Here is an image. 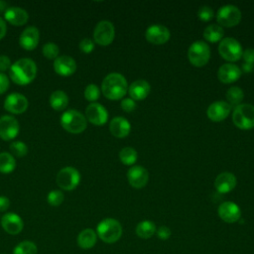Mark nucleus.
I'll return each instance as SVG.
<instances>
[{"instance_id":"46","label":"nucleus","mask_w":254,"mask_h":254,"mask_svg":"<svg viewBox=\"0 0 254 254\" xmlns=\"http://www.w3.org/2000/svg\"><path fill=\"white\" fill-rule=\"evenodd\" d=\"M6 30H7V26L5 21L0 18V40L4 38V36L6 35Z\"/></svg>"},{"instance_id":"5","label":"nucleus","mask_w":254,"mask_h":254,"mask_svg":"<svg viewBox=\"0 0 254 254\" xmlns=\"http://www.w3.org/2000/svg\"><path fill=\"white\" fill-rule=\"evenodd\" d=\"M232 121L236 127L243 130L254 128V106L251 104H239L234 108Z\"/></svg>"},{"instance_id":"13","label":"nucleus","mask_w":254,"mask_h":254,"mask_svg":"<svg viewBox=\"0 0 254 254\" xmlns=\"http://www.w3.org/2000/svg\"><path fill=\"white\" fill-rule=\"evenodd\" d=\"M85 118L92 124L101 126L107 122L108 112L104 106L99 103H90L85 108Z\"/></svg>"},{"instance_id":"44","label":"nucleus","mask_w":254,"mask_h":254,"mask_svg":"<svg viewBox=\"0 0 254 254\" xmlns=\"http://www.w3.org/2000/svg\"><path fill=\"white\" fill-rule=\"evenodd\" d=\"M10 66H11L10 59L5 55H1L0 56V71H5L8 68H10Z\"/></svg>"},{"instance_id":"32","label":"nucleus","mask_w":254,"mask_h":254,"mask_svg":"<svg viewBox=\"0 0 254 254\" xmlns=\"http://www.w3.org/2000/svg\"><path fill=\"white\" fill-rule=\"evenodd\" d=\"M137 156L138 155H137L136 150L132 147H125L119 153L120 161L124 165H127V166L133 165L137 160Z\"/></svg>"},{"instance_id":"14","label":"nucleus","mask_w":254,"mask_h":254,"mask_svg":"<svg viewBox=\"0 0 254 254\" xmlns=\"http://www.w3.org/2000/svg\"><path fill=\"white\" fill-rule=\"evenodd\" d=\"M170 31L163 25H152L145 32V38L154 45H162L169 41Z\"/></svg>"},{"instance_id":"26","label":"nucleus","mask_w":254,"mask_h":254,"mask_svg":"<svg viewBox=\"0 0 254 254\" xmlns=\"http://www.w3.org/2000/svg\"><path fill=\"white\" fill-rule=\"evenodd\" d=\"M96 240H97V234L91 228L83 229L81 232H79L76 238L77 245L82 249L92 248L95 245Z\"/></svg>"},{"instance_id":"7","label":"nucleus","mask_w":254,"mask_h":254,"mask_svg":"<svg viewBox=\"0 0 254 254\" xmlns=\"http://www.w3.org/2000/svg\"><path fill=\"white\" fill-rule=\"evenodd\" d=\"M56 182L62 190H72L80 182V174L73 167H65L58 173Z\"/></svg>"},{"instance_id":"12","label":"nucleus","mask_w":254,"mask_h":254,"mask_svg":"<svg viewBox=\"0 0 254 254\" xmlns=\"http://www.w3.org/2000/svg\"><path fill=\"white\" fill-rule=\"evenodd\" d=\"M4 108L13 114H21L27 110L28 100L23 94L14 92L5 98Z\"/></svg>"},{"instance_id":"48","label":"nucleus","mask_w":254,"mask_h":254,"mask_svg":"<svg viewBox=\"0 0 254 254\" xmlns=\"http://www.w3.org/2000/svg\"><path fill=\"white\" fill-rule=\"evenodd\" d=\"M6 6H7V3H6V2H4V1H1V0H0V12H3L4 10L6 11V10H7Z\"/></svg>"},{"instance_id":"11","label":"nucleus","mask_w":254,"mask_h":254,"mask_svg":"<svg viewBox=\"0 0 254 254\" xmlns=\"http://www.w3.org/2000/svg\"><path fill=\"white\" fill-rule=\"evenodd\" d=\"M19 129V123L13 116L3 115L0 117V138L4 141H10L16 138Z\"/></svg>"},{"instance_id":"31","label":"nucleus","mask_w":254,"mask_h":254,"mask_svg":"<svg viewBox=\"0 0 254 254\" xmlns=\"http://www.w3.org/2000/svg\"><path fill=\"white\" fill-rule=\"evenodd\" d=\"M38 248L37 245L29 240L20 242L14 247L13 254H37Z\"/></svg>"},{"instance_id":"22","label":"nucleus","mask_w":254,"mask_h":254,"mask_svg":"<svg viewBox=\"0 0 254 254\" xmlns=\"http://www.w3.org/2000/svg\"><path fill=\"white\" fill-rule=\"evenodd\" d=\"M215 189L218 192L227 193L231 191L236 186V178L229 172H223L219 174L214 181Z\"/></svg>"},{"instance_id":"4","label":"nucleus","mask_w":254,"mask_h":254,"mask_svg":"<svg viewBox=\"0 0 254 254\" xmlns=\"http://www.w3.org/2000/svg\"><path fill=\"white\" fill-rule=\"evenodd\" d=\"M86 118L75 109H69L64 112L61 116L62 127L72 134L83 132L86 128Z\"/></svg>"},{"instance_id":"19","label":"nucleus","mask_w":254,"mask_h":254,"mask_svg":"<svg viewBox=\"0 0 254 254\" xmlns=\"http://www.w3.org/2000/svg\"><path fill=\"white\" fill-rule=\"evenodd\" d=\"M40 40V32L36 27H28L26 28L19 38L20 46L27 51L35 50L39 44Z\"/></svg>"},{"instance_id":"10","label":"nucleus","mask_w":254,"mask_h":254,"mask_svg":"<svg viewBox=\"0 0 254 254\" xmlns=\"http://www.w3.org/2000/svg\"><path fill=\"white\" fill-rule=\"evenodd\" d=\"M115 36V29L111 22L103 20L100 21L93 32V39L95 43L100 46H108L110 45Z\"/></svg>"},{"instance_id":"1","label":"nucleus","mask_w":254,"mask_h":254,"mask_svg":"<svg viewBox=\"0 0 254 254\" xmlns=\"http://www.w3.org/2000/svg\"><path fill=\"white\" fill-rule=\"evenodd\" d=\"M37 74V65L31 59H20L11 64L9 76L13 82L26 85L32 82Z\"/></svg>"},{"instance_id":"40","label":"nucleus","mask_w":254,"mask_h":254,"mask_svg":"<svg viewBox=\"0 0 254 254\" xmlns=\"http://www.w3.org/2000/svg\"><path fill=\"white\" fill-rule=\"evenodd\" d=\"M121 108L125 112H132V111H134L135 108H136L135 100H133L132 98H124L121 101Z\"/></svg>"},{"instance_id":"36","label":"nucleus","mask_w":254,"mask_h":254,"mask_svg":"<svg viewBox=\"0 0 254 254\" xmlns=\"http://www.w3.org/2000/svg\"><path fill=\"white\" fill-rule=\"evenodd\" d=\"M64 199V193L58 190H51L47 196V200L52 206H59L60 204H62Z\"/></svg>"},{"instance_id":"45","label":"nucleus","mask_w":254,"mask_h":254,"mask_svg":"<svg viewBox=\"0 0 254 254\" xmlns=\"http://www.w3.org/2000/svg\"><path fill=\"white\" fill-rule=\"evenodd\" d=\"M10 206V200L5 195H0V211H5Z\"/></svg>"},{"instance_id":"24","label":"nucleus","mask_w":254,"mask_h":254,"mask_svg":"<svg viewBox=\"0 0 254 254\" xmlns=\"http://www.w3.org/2000/svg\"><path fill=\"white\" fill-rule=\"evenodd\" d=\"M150 84L144 79H137L128 87L129 95L133 100H143L150 93Z\"/></svg>"},{"instance_id":"27","label":"nucleus","mask_w":254,"mask_h":254,"mask_svg":"<svg viewBox=\"0 0 254 254\" xmlns=\"http://www.w3.org/2000/svg\"><path fill=\"white\" fill-rule=\"evenodd\" d=\"M50 104L56 111H62L67 106L68 97L63 90H56L50 96Z\"/></svg>"},{"instance_id":"29","label":"nucleus","mask_w":254,"mask_h":254,"mask_svg":"<svg viewBox=\"0 0 254 254\" xmlns=\"http://www.w3.org/2000/svg\"><path fill=\"white\" fill-rule=\"evenodd\" d=\"M16 168V161L13 155L8 152L0 153V173L9 174Z\"/></svg>"},{"instance_id":"39","label":"nucleus","mask_w":254,"mask_h":254,"mask_svg":"<svg viewBox=\"0 0 254 254\" xmlns=\"http://www.w3.org/2000/svg\"><path fill=\"white\" fill-rule=\"evenodd\" d=\"M78 47H79V50L81 52H83L84 54H89L94 49V43L92 40H90L88 38H84L80 41Z\"/></svg>"},{"instance_id":"33","label":"nucleus","mask_w":254,"mask_h":254,"mask_svg":"<svg viewBox=\"0 0 254 254\" xmlns=\"http://www.w3.org/2000/svg\"><path fill=\"white\" fill-rule=\"evenodd\" d=\"M243 90L238 86H231L226 91V98L229 101V103L233 105H239V103L243 99Z\"/></svg>"},{"instance_id":"2","label":"nucleus","mask_w":254,"mask_h":254,"mask_svg":"<svg viewBox=\"0 0 254 254\" xmlns=\"http://www.w3.org/2000/svg\"><path fill=\"white\" fill-rule=\"evenodd\" d=\"M101 89L103 95L111 100L121 99L127 92L128 85L126 78L117 72L106 75L102 81Z\"/></svg>"},{"instance_id":"30","label":"nucleus","mask_w":254,"mask_h":254,"mask_svg":"<svg viewBox=\"0 0 254 254\" xmlns=\"http://www.w3.org/2000/svg\"><path fill=\"white\" fill-rule=\"evenodd\" d=\"M203 37L210 43L219 42L223 37V29L219 25H209L204 29Z\"/></svg>"},{"instance_id":"21","label":"nucleus","mask_w":254,"mask_h":254,"mask_svg":"<svg viewBox=\"0 0 254 254\" xmlns=\"http://www.w3.org/2000/svg\"><path fill=\"white\" fill-rule=\"evenodd\" d=\"M241 75V69L234 64H222L218 71V79L223 83H231L236 81Z\"/></svg>"},{"instance_id":"43","label":"nucleus","mask_w":254,"mask_h":254,"mask_svg":"<svg viewBox=\"0 0 254 254\" xmlns=\"http://www.w3.org/2000/svg\"><path fill=\"white\" fill-rule=\"evenodd\" d=\"M9 87V79L6 74L0 72V94L6 92Z\"/></svg>"},{"instance_id":"15","label":"nucleus","mask_w":254,"mask_h":254,"mask_svg":"<svg viewBox=\"0 0 254 254\" xmlns=\"http://www.w3.org/2000/svg\"><path fill=\"white\" fill-rule=\"evenodd\" d=\"M217 213L219 217L227 222V223H233L239 220L241 216V210L239 206L232 202V201H225L222 202L217 209Z\"/></svg>"},{"instance_id":"9","label":"nucleus","mask_w":254,"mask_h":254,"mask_svg":"<svg viewBox=\"0 0 254 254\" xmlns=\"http://www.w3.org/2000/svg\"><path fill=\"white\" fill-rule=\"evenodd\" d=\"M216 20L219 25L224 27L236 26L241 20V12L234 5H224L219 8Z\"/></svg>"},{"instance_id":"34","label":"nucleus","mask_w":254,"mask_h":254,"mask_svg":"<svg viewBox=\"0 0 254 254\" xmlns=\"http://www.w3.org/2000/svg\"><path fill=\"white\" fill-rule=\"evenodd\" d=\"M11 153L13 154V157H18V158H22L24 156L27 155L28 153V147L25 143H23L22 141H14L10 144L9 147Z\"/></svg>"},{"instance_id":"28","label":"nucleus","mask_w":254,"mask_h":254,"mask_svg":"<svg viewBox=\"0 0 254 254\" xmlns=\"http://www.w3.org/2000/svg\"><path fill=\"white\" fill-rule=\"evenodd\" d=\"M156 225L151 220H143L136 226V234L142 239L151 238L156 233Z\"/></svg>"},{"instance_id":"18","label":"nucleus","mask_w":254,"mask_h":254,"mask_svg":"<svg viewBox=\"0 0 254 254\" xmlns=\"http://www.w3.org/2000/svg\"><path fill=\"white\" fill-rule=\"evenodd\" d=\"M231 107L229 105V103H227L226 101H214L213 103H211L207 110H206V114L207 117L214 121V122H219L224 120L230 113Z\"/></svg>"},{"instance_id":"35","label":"nucleus","mask_w":254,"mask_h":254,"mask_svg":"<svg viewBox=\"0 0 254 254\" xmlns=\"http://www.w3.org/2000/svg\"><path fill=\"white\" fill-rule=\"evenodd\" d=\"M59 47L54 43H48L43 46V55L49 60H56L59 57Z\"/></svg>"},{"instance_id":"16","label":"nucleus","mask_w":254,"mask_h":254,"mask_svg":"<svg viewBox=\"0 0 254 254\" xmlns=\"http://www.w3.org/2000/svg\"><path fill=\"white\" fill-rule=\"evenodd\" d=\"M127 178L130 186L135 189H142L148 183L149 174L142 166H134L128 170Z\"/></svg>"},{"instance_id":"23","label":"nucleus","mask_w":254,"mask_h":254,"mask_svg":"<svg viewBox=\"0 0 254 254\" xmlns=\"http://www.w3.org/2000/svg\"><path fill=\"white\" fill-rule=\"evenodd\" d=\"M4 18L13 26H23L27 23L29 15L26 10L20 7H9L4 12Z\"/></svg>"},{"instance_id":"42","label":"nucleus","mask_w":254,"mask_h":254,"mask_svg":"<svg viewBox=\"0 0 254 254\" xmlns=\"http://www.w3.org/2000/svg\"><path fill=\"white\" fill-rule=\"evenodd\" d=\"M242 58L246 64H254V50L253 49H246L242 53Z\"/></svg>"},{"instance_id":"6","label":"nucleus","mask_w":254,"mask_h":254,"mask_svg":"<svg viewBox=\"0 0 254 254\" xmlns=\"http://www.w3.org/2000/svg\"><path fill=\"white\" fill-rule=\"evenodd\" d=\"M188 57L190 64L194 66H203L210 58V50L206 43L196 41L190 45L188 51Z\"/></svg>"},{"instance_id":"25","label":"nucleus","mask_w":254,"mask_h":254,"mask_svg":"<svg viewBox=\"0 0 254 254\" xmlns=\"http://www.w3.org/2000/svg\"><path fill=\"white\" fill-rule=\"evenodd\" d=\"M109 130L113 136L117 138H124L130 133L131 125L126 118L118 116L114 117L110 121Z\"/></svg>"},{"instance_id":"17","label":"nucleus","mask_w":254,"mask_h":254,"mask_svg":"<svg viewBox=\"0 0 254 254\" xmlns=\"http://www.w3.org/2000/svg\"><path fill=\"white\" fill-rule=\"evenodd\" d=\"M1 225L7 233L11 235H16L23 230L24 222L17 213L8 212L2 216Z\"/></svg>"},{"instance_id":"37","label":"nucleus","mask_w":254,"mask_h":254,"mask_svg":"<svg viewBox=\"0 0 254 254\" xmlns=\"http://www.w3.org/2000/svg\"><path fill=\"white\" fill-rule=\"evenodd\" d=\"M100 91L96 84H88L84 89V97L88 101H95L99 98Z\"/></svg>"},{"instance_id":"47","label":"nucleus","mask_w":254,"mask_h":254,"mask_svg":"<svg viewBox=\"0 0 254 254\" xmlns=\"http://www.w3.org/2000/svg\"><path fill=\"white\" fill-rule=\"evenodd\" d=\"M253 68H254V64H251L244 63L243 65H242V69L245 72H251L253 70Z\"/></svg>"},{"instance_id":"20","label":"nucleus","mask_w":254,"mask_h":254,"mask_svg":"<svg viewBox=\"0 0 254 254\" xmlns=\"http://www.w3.org/2000/svg\"><path fill=\"white\" fill-rule=\"evenodd\" d=\"M54 69L60 75L69 76L76 70V63L68 56H60L54 62Z\"/></svg>"},{"instance_id":"3","label":"nucleus","mask_w":254,"mask_h":254,"mask_svg":"<svg viewBox=\"0 0 254 254\" xmlns=\"http://www.w3.org/2000/svg\"><path fill=\"white\" fill-rule=\"evenodd\" d=\"M122 226L114 218H105L101 220L96 227V234L105 243L112 244L117 242L122 235Z\"/></svg>"},{"instance_id":"38","label":"nucleus","mask_w":254,"mask_h":254,"mask_svg":"<svg viewBox=\"0 0 254 254\" xmlns=\"http://www.w3.org/2000/svg\"><path fill=\"white\" fill-rule=\"evenodd\" d=\"M197 16L199 18L200 21H203V22H207L209 20H211L213 18V11L210 7L208 6H201L199 9H198V12H197Z\"/></svg>"},{"instance_id":"41","label":"nucleus","mask_w":254,"mask_h":254,"mask_svg":"<svg viewBox=\"0 0 254 254\" xmlns=\"http://www.w3.org/2000/svg\"><path fill=\"white\" fill-rule=\"evenodd\" d=\"M156 233H157V236L159 237V239L161 240H167L170 238L172 232H171V229L168 227V226H160L157 230H156Z\"/></svg>"},{"instance_id":"8","label":"nucleus","mask_w":254,"mask_h":254,"mask_svg":"<svg viewBox=\"0 0 254 254\" xmlns=\"http://www.w3.org/2000/svg\"><path fill=\"white\" fill-rule=\"evenodd\" d=\"M218 52L220 56L228 62H237L242 58V47L233 38H225L220 41Z\"/></svg>"}]
</instances>
